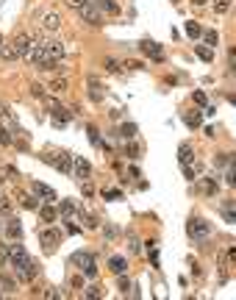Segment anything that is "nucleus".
Wrapping results in <instances>:
<instances>
[{"instance_id":"49530a36","label":"nucleus","mask_w":236,"mask_h":300,"mask_svg":"<svg viewBox=\"0 0 236 300\" xmlns=\"http://www.w3.org/2000/svg\"><path fill=\"white\" fill-rule=\"evenodd\" d=\"M194 6H203V3H209V0H192Z\"/></svg>"},{"instance_id":"de8ad7c7","label":"nucleus","mask_w":236,"mask_h":300,"mask_svg":"<svg viewBox=\"0 0 236 300\" xmlns=\"http://www.w3.org/2000/svg\"><path fill=\"white\" fill-rule=\"evenodd\" d=\"M0 295H3V292H0Z\"/></svg>"},{"instance_id":"a18cd8bd","label":"nucleus","mask_w":236,"mask_h":300,"mask_svg":"<svg viewBox=\"0 0 236 300\" xmlns=\"http://www.w3.org/2000/svg\"><path fill=\"white\" fill-rule=\"evenodd\" d=\"M194 103L206 106V95H203V92H194Z\"/></svg>"},{"instance_id":"2f4dec72","label":"nucleus","mask_w":236,"mask_h":300,"mask_svg":"<svg viewBox=\"0 0 236 300\" xmlns=\"http://www.w3.org/2000/svg\"><path fill=\"white\" fill-rule=\"evenodd\" d=\"M184 122H186L189 128H197V125H200V114H197V111H194V114H186Z\"/></svg>"},{"instance_id":"f704fd0d","label":"nucleus","mask_w":236,"mask_h":300,"mask_svg":"<svg viewBox=\"0 0 236 300\" xmlns=\"http://www.w3.org/2000/svg\"><path fill=\"white\" fill-rule=\"evenodd\" d=\"M84 295H86V297H92V300H97L100 295H103V292H100V286H86Z\"/></svg>"},{"instance_id":"4c0bfd02","label":"nucleus","mask_w":236,"mask_h":300,"mask_svg":"<svg viewBox=\"0 0 236 300\" xmlns=\"http://www.w3.org/2000/svg\"><path fill=\"white\" fill-rule=\"evenodd\" d=\"M125 153H128L131 158H139V145H133V139H131V145L125 148Z\"/></svg>"},{"instance_id":"cd10ccee","label":"nucleus","mask_w":236,"mask_h":300,"mask_svg":"<svg viewBox=\"0 0 236 300\" xmlns=\"http://www.w3.org/2000/svg\"><path fill=\"white\" fill-rule=\"evenodd\" d=\"M147 253H150L153 267H158V248H156V242H147Z\"/></svg>"},{"instance_id":"79ce46f5","label":"nucleus","mask_w":236,"mask_h":300,"mask_svg":"<svg viewBox=\"0 0 236 300\" xmlns=\"http://www.w3.org/2000/svg\"><path fill=\"white\" fill-rule=\"evenodd\" d=\"M128 289H131V281H128V278H122V275H120V292H128Z\"/></svg>"},{"instance_id":"e433bc0d","label":"nucleus","mask_w":236,"mask_h":300,"mask_svg":"<svg viewBox=\"0 0 236 300\" xmlns=\"http://www.w3.org/2000/svg\"><path fill=\"white\" fill-rule=\"evenodd\" d=\"M103 64H106V70H109V73H120V64H117L114 58H106Z\"/></svg>"},{"instance_id":"c756f323","label":"nucleus","mask_w":236,"mask_h":300,"mask_svg":"<svg viewBox=\"0 0 236 300\" xmlns=\"http://www.w3.org/2000/svg\"><path fill=\"white\" fill-rule=\"evenodd\" d=\"M11 289H14V281L6 278V275L0 273V292H11Z\"/></svg>"},{"instance_id":"39448f33","label":"nucleus","mask_w":236,"mask_h":300,"mask_svg":"<svg viewBox=\"0 0 236 300\" xmlns=\"http://www.w3.org/2000/svg\"><path fill=\"white\" fill-rule=\"evenodd\" d=\"M78 17H81V22H86V25H92V28L103 25V11H97V6H94V3L84 6V9L78 11Z\"/></svg>"},{"instance_id":"0eeeda50","label":"nucleus","mask_w":236,"mask_h":300,"mask_svg":"<svg viewBox=\"0 0 236 300\" xmlns=\"http://www.w3.org/2000/svg\"><path fill=\"white\" fill-rule=\"evenodd\" d=\"M3 237H6V242H20L22 239V222L17 217H9L3 222Z\"/></svg>"},{"instance_id":"a19ab883","label":"nucleus","mask_w":236,"mask_h":300,"mask_svg":"<svg viewBox=\"0 0 236 300\" xmlns=\"http://www.w3.org/2000/svg\"><path fill=\"white\" fill-rule=\"evenodd\" d=\"M22 206H25V209H39V203L33 197H22Z\"/></svg>"},{"instance_id":"72a5a7b5","label":"nucleus","mask_w":236,"mask_h":300,"mask_svg":"<svg viewBox=\"0 0 236 300\" xmlns=\"http://www.w3.org/2000/svg\"><path fill=\"white\" fill-rule=\"evenodd\" d=\"M0 267H9V245H0Z\"/></svg>"},{"instance_id":"5701e85b","label":"nucleus","mask_w":236,"mask_h":300,"mask_svg":"<svg viewBox=\"0 0 236 300\" xmlns=\"http://www.w3.org/2000/svg\"><path fill=\"white\" fill-rule=\"evenodd\" d=\"M194 53H197L203 61H214V50L211 48H206V45H194Z\"/></svg>"},{"instance_id":"393cba45","label":"nucleus","mask_w":236,"mask_h":300,"mask_svg":"<svg viewBox=\"0 0 236 300\" xmlns=\"http://www.w3.org/2000/svg\"><path fill=\"white\" fill-rule=\"evenodd\" d=\"M92 0H64V6H67V9H73V11H81L84 9V6H89Z\"/></svg>"},{"instance_id":"f03ea898","label":"nucleus","mask_w":236,"mask_h":300,"mask_svg":"<svg viewBox=\"0 0 236 300\" xmlns=\"http://www.w3.org/2000/svg\"><path fill=\"white\" fill-rule=\"evenodd\" d=\"M186 234L194 239V242H206V239L211 237V222L200 220V217H192V220L186 222Z\"/></svg>"},{"instance_id":"f257e3e1","label":"nucleus","mask_w":236,"mask_h":300,"mask_svg":"<svg viewBox=\"0 0 236 300\" xmlns=\"http://www.w3.org/2000/svg\"><path fill=\"white\" fill-rule=\"evenodd\" d=\"M42 161L50 164L53 170H58L61 175H73V153L67 150H47L42 153Z\"/></svg>"},{"instance_id":"c9c22d12","label":"nucleus","mask_w":236,"mask_h":300,"mask_svg":"<svg viewBox=\"0 0 236 300\" xmlns=\"http://www.w3.org/2000/svg\"><path fill=\"white\" fill-rule=\"evenodd\" d=\"M106 239H117V237H120V231H117V225H106Z\"/></svg>"},{"instance_id":"7ed1b4c3","label":"nucleus","mask_w":236,"mask_h":300,"mask_svg":"<svg viewBox=\"0 0 236 300\" xmlns=\"http://www.w3.org/2000/svg\"><path fill=\"white\" fill-rule=\"evenodd\" d=\"M39 28H42V31H47V34H56L58 28H61V14H58V11H53V9H47V11H42V14H39Z\"/></svg>"},{"instance_id":"7c9ffc66","label":"nucleus","mask_w":236,"mask_h":300,"mask_svg":"<svg viewBox=\"0 0 236 300\" xmlns=\"http://www.w3.org/2000/svg\"><path fill=\"white\" fill-rule=\"evenodd\" d=\"M128 250H131V253H139V250H142V248H139L137 234H128Z\"/></svg>"},{"instance_id":"f3484780","label":"nucleus","mask_w":236,"mask_h":300,"mask_svg":"<svg viewBox=\"0 0 236 300\" xmlns=\"http://www.w3.org/2000/svg\"><path fill=\"white\" fill-rule=\"evenodd\" d=\"M37 211H39V217H42V222H53V220L58 217V209H56L53 203H45V206H39Z\"/></svg>"},{"instance_id":"ea45409f","label":"nucleus","mask_w":236,"mask_h":300,"mask_svg":"<svg viewBox=\"0 0 236 300\" xmlns=\"http://www.w3.org/2000/svg\"><path fill=\"white\" fill-rule=\"evenodd\" d=\"M31 95H33V97H45V86L33 84V86H31Z\"/></svg>"},{"instance_id":"6e6552de","label":"nucleus","mask_w":236,"mask_h":300,"mask_svg":"<svg viewBox=\"0 0 236 300\" xmlns=\"http://www.w3.org/2000/svg\"><path fill=\"white\" fill-rule=\"evenodd\" d=\"M42 48L47 53V58H53V61H61L64 53H67V48H64L61 39H42Z\"/></svg>"},{"instance_id":"dca6fc26","label":"nucleus","mask_w":236,"mask_h":300,"mask_svg":"<svg viewBox=\"0 0 236 300\" xmlns=\"http://www.w3.org/2000/svg\"><path fill=\"white\" fill-rule=\"evenodd\" d=\"M192 158H194L192 142H181V148H178V161H181V167H184V164H189Z\"/></svg>"},{"instance_id":"1a4fd4ad","label":"nucleus","mask_w":236,"mask_h":300,"mask_svg":"<svg viewBox=\"0 0 236 300\" xmlns=\"http://www.w3.org/2000/svg\"><path fill=\"white\" fill-rule=\"evenodd\" d=\"M89 175H92V164L84 156H73V178L89 181Z\"/></svg>"},{"instance_id":"ddd939ff","label":"nucleus","mask_w":236,"mask_h":300,"mask_svg":"<svg viewBox=\"0 0 236 300\" xmlns=\"http://www.w3.org/2000/svg\"><path fill=\"white\" fill-rule=\"evenodd\" d=\"M50 117H53V122H56V125H67L73 114H70L61 103H53V100H50Z\"/></svg>"},{"instance_id":"b1692460","label":"nucleus","mask_w":236,"mask_h":300,"mask_svg":"<svg viewBox=\"0 0 236 300\" xmlns=\"http://www.w3.org/2000/svg\"><path fill=\"white\" fill-rule=\"evenodd\" d=\"M217 189H220L217 178H206L203 181V195H217Z\"/></svg>"},{"instance_id":"58836bf2","label":"nucleus","mask_w":236,"mask_h":300,"mask_svg":"<svg viewBox=\"0 0 236 300\" xmlns=\"http://www.w3.org/2000/svg\"><path fill=\"white\" fill-rule=\"evenodd\" d=\"M89 139H92V145L100 148V134H97V128H92V125H89Z\"/></svg>"},{"instance_id":"412c9836","label":"nucleus","mask_w":236,"mask_h":300,"mask_svg":"<svg viewBox=\"0 0 236 300\" xmlns=\"http://www.w3.org/2000/svg\"><path fill=\"white\" fill-rule=\"evenodd\" d=\"M200 37H203L206 48H211V50H214L217 45H220V34H217V31H203V34H200Z\"/></svg>"},{"instance_id":"473e14b6","label":"nucleus","mask_w":236,"mask_h":300,"mask_svg":"<svg viewBox=\"0 0 236 300\" xmlns=\"http://www.w3.org/2000/svg\"><path fill=\"white\" fill-rule=\"evenodd\" d=\"M233 175H236V173H233V161H228V170H225V184H228V186H233V184H236Z\"/></svg>"},{"instance_id":"c03bdc74","label":"nucleus","mask_w":236,"mask_h":300,"mask_svg":"<svg viewBox=\"0 0 236 300\" xmlns=\"http://www.w3.org/2000/svg\"><path fill=\"white\" fill-rule=\"evenodd\" d=\"M45 297H61V292H56V286H50V289L45 292Z\"/></svg>"},{"instance_id":"4468645a","label":"nucleus","mask_w":236,"mask_h":300,"mask_svg":"<svg viewBox=\"0 0 236 300\" xmlns=\"http://www.w3.org/2000/svg\"><path fill=\"white\" fill-rule=\"evenodd\" d=\"M11 45H14V50L20 53V58H25L28 48H31V37H28V34H17V37L11 39Z\"/></svg>"},{"instance_id":"bb28decb","label":"nucleus","mask_w":236,"mask_h":300,"mask_svg":"<svg viewBox=\"0 0 236 300\" xmlns=\"http://www.w3.org/2000/svg\"><path fill=\"white\" fill-rule=\"evenodd\" d=\"M186 34H189V37H192V39H197L200 34H203V28H200L197 22H186Z\"/></svg>"},{"instance_id":"a878e982","label":"nucleus","mask_w":236,"mask_h":300,"mask_svg":"<svg viewBox=\"0 0 236 300\" xmlns=\"http://www.w3.org/2000/svg\"><path fill=\"white\" fill-rule=\"evenodd\" d=\"M50 89H53V95H61V92H67V81H64V78H56V81L50 84Z\"/></svg>"},{"instance_id":"c85d7f7f","label":"nucleus","mask_w":236,"mask_h":300,"mask_svg":"<svg viewBox=\"0 0 236 300\" xmlns=\"http://www.w3.org/2000/svg\"><path fill=\"white\" fill-rule=\"evenodd\" d=\"M228 9H231V0H214V11H217V14H225Z\"/></svg>"},{"instance_id":"aec40b11","label":"nucleus","mask_w":236,"mask_h":300,"mask_svg":"<svg viewBox=\"0 0 236 300\" xmlns=\"http://www.w3.org/2000/svg\"><path fill=\"white\" fill-rule=\"evenodd\" d=\"M103 95H106V92H103V86H100L94 78H89V97L94 100V103H100V100H103Z\"/></svg>"},{"instance_id":"6ab92c4d","label":"nucleus","mask_w":236,"mask_h":300,"mask_svg":"<svg viewBox=\"0 0 236 300\" xmlns=\"http://www.w3.org/2000/svg\"><path fill=\"white\" fill-rule=\"evenodd\" d=\"M0 58H3V61H17L20 53L14 50V45H11V42H3V45H0Z\"/></svg>"},{"instance_id":"9b49d317","label":"nucleus","mask_w":236,"mask_h":300,"mask_svg":"<svg viewBox=\"0 0 236 300\" xmlns=\"http://www.w3.org/2000/svg\"><path fill=\"white\" fill-rule=\"evenodd\" d=\"M39 242L45 245V250H53L61 242V231H58V228H42V231H39Z\"/></svg>"},{"instance_id":"4be33fe9","label":"nucleus","mask_w":236,"mask_h":300,"mask_svg":"<svg viewBox=\"0 0 236 300\" xmlns=\"http://www.w3.org/2000/svg\"><path fill=\"white\" fill-rule=\"evenodd\" d=\"M120 139H128V142L137 139V125H133V122H125V125L120 128Z\"/></svg>"},{"instance_id":"2eb2a0df","label":"nucleus","mask_w":236,"mask_h":300,"mask_svg":"<svg viewBox=\"0 0 236 300\" xmlns=\"http://www.w3.org/2000/svg\"><path fill=\"white\" fill-rule=\"evenodd\" d=\"M109 270H111L114 275H122V273L128 270V261H125V256H111V258H109Z\"/></svg>"},{"instance_id":"423d86ee","label":"nucleus","mask_w":236,"mask_h":300,"mask_svg":"<svg viewBox=\"0 0 236 300\" xmlns=\"http://www.w3.org/2000/svg\"><path fill=\"white\" fill-rule=\"evenodd\" d=\"M58 214H61L67 222H75V220H81L84 209H81V206L75 203V200H61V203H58Z\"/></svg>"},{"instance_id":"37998d69","label":"nucleus","mask_w":236,"mask_h":300,"mask_svg":"<svg viewBox=\"0 0 236 300\" xmlns=\"http://www.w3.org/2000/svg\"><path fill=\"white\" fill-rule=\"evenodd\" d=\"M184 175H186V178H189V181H194V170H192V167H189V164H184Z\"/></svg>"},{"instance_id":"f8f14e48","label":"nucleus","mask_w":236,"mask_h":300,"mask_svg":"<svg viewBox=\"0 0 236 300\" xmlns=\"http://www.w3.org/2000/svg\"><path fill=\"white\" fill-rule=\"evenodd\" d=\"M31 192L39 200H45V203H56V189H53V186H47V184H42V181H33Z\"/></svg>"},{"instance_id":"20e7f679","label":"nucleus","mask_w":236,"mask_h":300,"mask_svg":"<svg viewBox=\"0 0 236 300\" xmlns=\"http://www.w3.org/2000/svg\"><path fill=\"white\" fill-rule=\"evenodd\" d=\"M73 264H78V270L86 275V278H94V275H97V264H94V256H92V253H75V256H73Z\"/></svg>"},{"instance_id":"9d476101","label":"nucleus","mask_w":236,"mask_h":300,"mask_svg":"<svg viewBox=\"0 0 236 300\" xmlns=\"http://www.w3.org/2000/svg\"><path fill=\"white\" fill-rule=\"evenodd\" d=\"M139 50L145 53L147 58H153V61H164V48L158 42H153V39H142L139 42Z\"/></svg>"},{"instance_id":"a211bd4d","label":"nucleus","mask_w":236,"mask_h":300,"mask_svg":"<svg viewBox=\"0 0 236 300\" xmlns=\"http://www.w3.org/2000/svg\"><path fill=\"white\" fill-rule=\"evenodd\" d=\"M94 6H97V11H106V14H117L120 11V3L117 0H92Z\"/></svg>"}]
</instances>
